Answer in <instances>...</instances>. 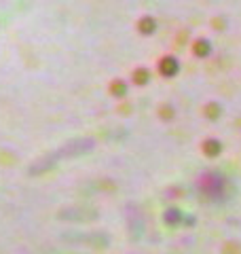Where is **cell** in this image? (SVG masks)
Segmentation results:
<instances>
[{
  "mask_svg": "<svg viewBox=\"0 0 241 254\" xmlns=\"http://www.w3.org/2000/svg\"><path fill=\"white\" fill-rule=\"evenodd\" d=\"M199 190L203 193L205 197H210V199H220L224 195V187H227V180H224L218 172H207L203 176L199 178L197 182Z\"/></svg>",
  "mask_w": 241,
  "mask_h": 254,
  "instance_id": "1",
  "label": "cell"
},
{
  "mask_svg": "<svg viewBox=\"0 0 241 254\" xmlns=\"http://www.w3.org/2000/svg\"><path fill=\"white\" fill-rule=\"evenodd\" d=\"M159 68H161V72H163L165 76H174L176 72H178V62H176L174 58H165L163 62L159 64Z\"/></svg>",
  "mask_w": 241,
  "mask_h": 254,
  "instance_id": "2",
  "label": "cell"
},
{
  "mask_svg": "<svg viewBox=\"0 0 241 254\" xmlns=\"http://www.w3.org/2000/svg\"><path fill=\"white\" fill-rule=\"evenodd\" d=\"M155 30V21L152 19H142V32H152Z\"/></svg>",
  "mask_w": 241,
  "mask_h": 254,
  "instance_id": "3",
  "label": "cell"
},
{
  "mask_svg": "<svg viewBox=\"0 0 241 254\" xmlns=\"http://www.w3.org/2000/svg\"><path fill=\"white\" fill-rule=\"evenodd\" d=\"M138 78H135V83H144V81H148V72H144V70H138Z\"/></svg>",
  "mask_w": 241,
  "mask_h": 254,
  "instance_id": "4",
  "label": "cell"
}]
</instances>
